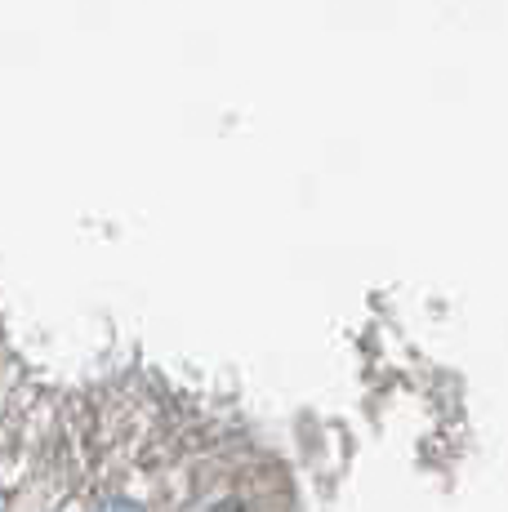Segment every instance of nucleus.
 <instances>
[{"label": "nucleus", "instance_id": "obj_1", "mask_svg": "<svg viewBox=\"0 0 508 512\" xmlns=\"http://www.w3.org/2000/svg\"><path fill=\"white\" fill-rule=\"evenodd\" d=\"M99 512H143L139 504H130V499H112V504H103Z\"/></svg>", "mask_w": 508, "mask_h": 512}, {"label": "nucleus", "instance_id": "obj_2", "mask_svg": "<svg viewBox=\"0 0 508 512\" xmlns=\"http://www.w3.org/2000/svg\"><path fill=\"white\" fill-rule=\"evenodd\" d=\"M219 512H241V508H237V504H228V508H219Z\"/></svg>", "mask_w": 508, "mask_h": 512}]
</instances>
